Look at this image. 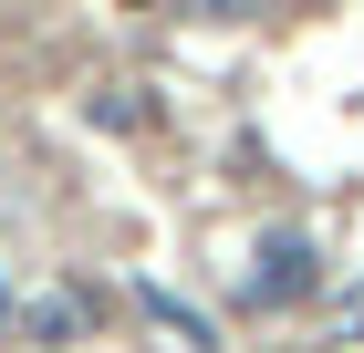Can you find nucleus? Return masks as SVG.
I'll return each instance as SVG.
<instances>
[{
    "label": "nucleus",
    "instance_id": "obj_1",
    "mask_svg": "<svg viewBox=\"0 0 364 353\" xmlns=\"http://www.w3.org/2000/svg\"><path fill=\"white\" fill-rule=\"evenodd\" d=\"M250 312H291V301L312 291V239H291V229H271V239L250 249Z\"/></svg>",
    "mask_w": 364,
    "mask_h": 353
},
{
    "label": "nucleus",
    "instance_id": "obj_2",
    "mask_svg": "<svg viewBox=\"0 0 364 353\" xmlns=\"http://www.w3.org/2000/svg\"><path fill=\"white\" fill-rule=\"evenodd\" d=\"M136 301H146V322L167 332V343H177V353H208V343H219V332H208V312H188V301H177V291H167V281H146V291H136Z\"/></svg>",
    "mask_w": 364,
    "mask_h": 353
},
{
    "label": "nucleus",
    "instance_id": "obj_3",
    "mask_svg": "<svg viewBox=\"0 0 364 353\" xmlns=\"http://www.w3.org/2000/svg\"><path fill=\"white\" fill-rule=\"evenodd\" d=\"M31 332H42V343H73V332H84V301H73V291L31 301Z\"/></svg>",
    "mask_w": 364,
    "mask_h": 353
},
{
    "label": "nucleus",
    "instance_id": "obj_4",
    "mask_svg": "<svg viewBox=\"0 0 364 353\" xmlns=\"http://www.w3.org/2000/svg\"><path fill=\"white\" fill-rule=\"evenodd\" d=\"M343 332H354V343H364V291H343Z\"/></svg>",
    "mask_w": 364,
    "mask_h": 353
},
{
    "label": "nucleus",
    "instance_id": "obj_5",
    "mask_svg": "<svg viewBox=\"0 0 364 353\" xmlns=\"http://www.w3.org/2000/svg\"><path fill=\"white\" fill-rule=\"evenodd\" d=\"M0 332H11V301H0Z\"/></svg>",
    "mask_w": 364,
    "mask_h": 353
}]
</instances>
